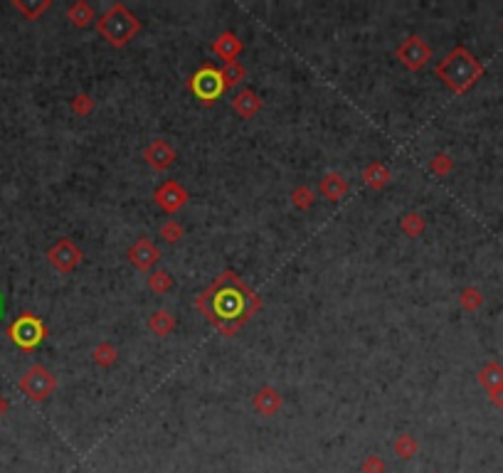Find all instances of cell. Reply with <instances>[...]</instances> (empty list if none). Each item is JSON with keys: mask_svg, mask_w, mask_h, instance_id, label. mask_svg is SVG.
I'll return each instance as SVG.
<instances>
[{"mask_svg": "<svg viewBox=\"0 0 503 473\" xmlns=\"http://www.w3.org/2000/svg\"><path fill=\"white\" fill-rule=\"evenodd\" d=\"M195 306L207 323L230 338L259 311V299L235 272H222L195 299Z\"/></svg>", "mask_w": 503, "mask_h": 473, "instance_id": "6da1fadb", "label": "cell"}, {"mask_svg": "<svg viewBox=\"0 0 503 473\" xmlns=\"http://www.w3.org/2000/svg\"><path fill=\"white\" fill-rule=\"evenodd\" d=\"M437 77L454 94H466L484 77V65L466 48H454L437 65Z\"/></svg>", "mask_w": 503, "mask_h": 473, "instance_id": "7a4b0ae2", "label": "cell"}, {"mask_svg": "<svg viewBox=\"0 0 503 473\" xmlns=\"http://www.w3.org/2000/svg\"><path fill=\"white\" fill-rule=\"evenodd\" d=\"M101 38L106 40L111 48H126L141 30V20L131 13L123 3H114L106 8V13L96 20Z\"/></svg>", "mask_w": 503, "mask_h": 473, "instance_id": "3957f363", "label": "cell"}, {"mask_svg": "<svg viewBox=\"0 0 503 473\" xmlns=\"http://www.w3.org/2000/svg\"><path fill=\"white\" fill-rule=\"evenodd\" d=\"M8 335L20 350H35V347L48 338V328H45V323L38 318V316L23 313L10 323Z\"/></svg>", "mask_w": 503, "mask_h": 473, "instance_id": "277c9868", "label": "cell"}, {"mask_svg": "<svg viewBox=\"0 0 503 473\" xmlns=\"http://www.w3.org/2000/svg\"><path fill=\"white\" fill-rule=\"evenodd\" d=\"M18 384L28 399H33V402H45L50 394H55L57 377L52 375L45 365H33L23 372V377H20Z\"/></svg>", "mask_w": 503, "mask_h": 473, "instance_id": "5b68a950", "label": "cell"}, {"mask_svg": "<svg viewBox=\"0 0 503 473\" xmlns=\"http://www.w3.org/2000/svg\"><path fill=\"white\" fill-rule=\"evenodd\" d=\"M188 89L200 99L202 104H212L217 96L225 91V82H222L220 69L212 65H202L188 82Z\"/></svg>", "mask_w": 503, "mask_h": 473, "instance_id": "8992f818", "label": "cell"}, {"mask_svg": "<svg viewBox=\"0 0 503 473\" xmlns=\"http://www.w3.org/2000/svg\"><path fill=\"white\" fill-rule=\"evenodd\" d=\"M82 259H84V254H82V249L77 247L70 237L57 239V242L48 249L50 267L57 269L60 274H72L82 264Z\"/></svg>", "mask_w": 503, "mask_h": 473, "instance_id": "52a82bcc", "label": "cell"}, {"mask_svg": "<svg viewBox=\"0 0 503 473\" xmlns=\"http://www.w3.org/2000/svg\"><path fill=\"white\" fill-rule=\"evenodd\" d=\"M395 57L400 60L402 67H407L409 72H419L429 60H432V48L424 43L419 35H409L404 38L395 50Z\"/></svg>", "mask_w": 503, "mask_h": 473, "instance_id": "ba28073f", "label": "cell"}, {"mask_svg": "<svg viewBox=\"0 0 503 473\" xmlns=\"http://www.w3.org/2000/svg\"><path fill=\"white\" fill-rule=\"evenodd\" d=\"M153 200L163 212L175 215V212L183 210L185 202H188V190L180 183H175V180H165V183L153 192Z\"/></svg>", "mask_w": 503, "mask_h": 473, "instance_id": "9c48e42d", "label": "cell"}, {"mask_svg": "<svg viewBox=\"0 0 503 473\" xmlns=\"http://www.w3.org/2000/svg\"><path fill=\"white\" fill-rule=\"evenodd\" d=\"M126 257H128V262L138 269V272H151L155 264H158V259H160V249L155 247L148 237H141V239H136L131 247H128Z\"/></svg>", "mask_w": 503, "mask_h": 473, "instance_id": "30bf717a", "label": "cell"}, {"mask_svg": "<svg viewBox=\"0 0 503 473\" xmlns=\"http://www.w3.org/2000/svg\"><path fill=\"white\" fill-rule=\"evenodd\" d=\"M175 158H178V153H175V148L165 141V138H155V141H151L143 148V160H146L153 170L170 168V165L175 163Z\"/></svg>", "mask_w": 503, "mask_h": 473, "instance_id": "8fae6325", "label": "cell"}, {"mask_svg": "<svg viewBox=\"0 0 503 473\" xmlns=\"http://www.w3.org/2000/svg\"><path fill=\"white\" fill-rule=\"evenodd\" d=\"M252 407L257 409V412L262 414V417H274V414L282 412L284 399H282V394H279V389H277V387H272V384H267V387H262L257 394H254Z\"/></svg>", "mask_w": 503, "mask_h": 473, "instance_id": "7c38bea8", "label": "cell"}, {"mask_svg": "<svg viewBox=\"0 0 503 473\" xmlns=\"http://www.w3.org/2000/svg\"><path fill=\"white\" fill-rule=\"evenodd\" d=\"M242 50H245V45H242V40L237 38L235 33H222L220 38L212 43V52H215L220 60H225V65H230V62H237V57L242 55Z\"/></svg>", "mask_w": 503, "mask_h": 473, "instance_id": "4fadbf2b", "label": "cell"}, {"mask_svg": "<svg viewBox=\"0 0 503 473\" xmlns=\"http://www.w3.org/2000/svg\"><path fill=\"white\" fill-rule=\"evenodd\" d=\"M232 111L242 118H254L262 111V99L254 89H242L232 96Z\"/></svg>", "mask_w": 503, "mask_h": 473, "instance_id": "5bb4252c", "label": "cell"}, {"mask_svg": "<svg viewBox=\"0 0 503 473\" xmlns=\"http://www.w3.org/2000/svg\"><path fill=\"white\" fill-rule=\"evenodd\" d=\"M319 192H321V197H326L328 202H338V200H343L346 192H348V183H346V178L341 173L331 170V173H326L324 178H321Z\"/></svg>", "mask_w": 503, "mask_h": 473, "instance_id": "9a60e30c", "label": "cell"}, {"mask_svg": "<svg viewBox=\"0 0 503 473\" xmlns=\"http://www.w3.org/2000/svg\"><path fill=\"white\" fill-rule=\"evenodd\" d=\"M476 379H479V384L486 389V392H491V389H496V387H503V365L496 360L486 362V365L479 370Z\"/></svg>", "mask_w": 503, "mask_h": 473, "instance_id": "2e32d148", "label": "cell"}, {"mask_svg": "<svg viewBox=\"0 0 503 473\" xmlns=\"http://www.w3.org/2000/svg\"><path fill=\"white\" fill-rule=\"evenodd\" d=\"M390 178H392V173L382 163H370L365 170H363V183L372 190H382L387 183H390Z\"/></svg>", "mask_w": 503, "mask_h": 473, "instance_id": "e0dca14e", "label": "cell"}, {"mask_svg": "<svg viewBox=\"0 0 503 473\" xmlns=\"http://www.w3.org/2000/svg\"><path fill=\"white\" fill-rule=\"evenodd\" d=\"M173 328H175V316L170 313V311H165V308L153 311L151 318H148V330H151L153 335H158V338L170 335Z\"/></svg>", "mask_w": 503, "mask_h": 473, "instance_id": "ac0fdd59", "label": "cell"}, {"mask_svg": "<svg viewBox=\"0 0 503 473\" xmlns=\"http://www.w3.org/2000/svg\"><path fill=\"white\" fill-rule=\"evenodd\" d=\"M67 18H70V23L74 25V28H87V25L94 23V8H92L87 0H77L74 5H70V10H67Z\"/></svg>", "mask_w": 503, "mask_h": 473, "instance_id": "d6986e66", "label": "cell"}, {"mask_svg": "<svg viewBox=\"0 0 503 473\" xmlns=\"http://www.w3.org/2000/svg\"><path fill=\"white\" fill-rule=\"evenodd\" d=\"M459 306L469 313H476V311L484 306V294H481L479 286H466L459 294Z\"/></svg>", "mask_w": 503, "mask_h": 473, "instance_id": "ffe728a7", "label": "cell"}, {"mask_svg": "<svg viewBox=\"0 0 503 473\" xmlns=\"http://www.w3.org/2000/svg\"><path fill=\"white\" fill-rule=\"evenodd\" d=\"M392 451H395L400 459H412L419 451V441L414 439L412 434H400L395 441H392Z\"/></svg>", "mask_w": 503, "mask_h": 473, "instance_id": "44dd1931", "label": "cell"}, {"mask_svg": "<svg viewBox=\"0 0 503 473\" xmlns=\"http://www.w3.org/2000/svg\"><path fill=\"white\" fill-rule=\"evenodd\" d=\"M116 357H118V350L111 343H99V345H94V350H92V360L99 367H111L114 362H116Z\"/></svg>", "mask_w": 503, "mask_h": 473, "instance_id": "7402d4cb", "label": "cell"}, {"mask_svg": "<svg viewBox=\"0 0 503 473\" xmlns=\"http://www.w3.org/2000/svg\"><path fill=\"white\" fill-rule=\"evenodd\" d=\"M424 227H427V222H424V217L419 212H407L400 220V230L407 237H419L424 232Z\"/></svg>", "mask_w": 503, "mask_h": 473, "instance_id": "603a6c76", "label": "cell"}, {"mask_svg": "<svg viewBox=\"0 0 503 473\" xmlns=\"http://www.w3.org/2000/svg\"><path fill=\"white\" fill-rule=\"evenodd\" d=\"M13 8L25 15V20H38L45 10L50 8V0H40V3H28V0H13Z\"/></svg>", "mask_w": 503, "mask_h": 473, "instance_id": "cb8c5ba5", "label": "cell"}, {"mask_svg": "<svg viewBox=\"0 0 503 473\" xmlns=\"http://www.w3.org/2000/svg\"><path fill=\"white\" fill-rule=\"evenodd\" d=\"M148 289H151L155 296L168 294V291L173 289V277H170L168 272H163V269L151 272V277H148Z\"/></svg>", "mask_w": 503, "mask_h": 473, "instance_id": "d4e9b609", "label": "cell"}, {"mask_svg": "<svg viewBox=\"0 0 503 473\" xmlns=\"http://www.w3.org/2000/svg\"><path fill=\"white\" fill-rule=\"evenodd\" d=\"M220 74H222V82H225V89L227 87H237L242 79H245V67L240 65V62H230V65H225L220 69Z\"/></svg>", "mask_w": 503, "mask_h": 473, "instance_id": "484cf974", "label": "cell"}, {"mask_svg": "<svg viewBox=\"0 0 503 473\" xmlns=\"http://www.w3.org/2000/svg\"><path fill=\"white\" fill-rule=\"evenodd\" d=\"M183 237H185V230H183V225L175 220V217H170L168 222L160 225V239H163V242L175 244V242H180Z\"/></svg>", "mask_w": 503, "mask_h": 473, "instance_id": "4316f807", "label": "cell"}, {"mask_svg": "<svg viewBox=\"0 0 503 473\" xmlns=\"http://www.w3.org/2000/svg\"><path fill=\"white\" fill-rule=\"evenodd\" d=\"M314 200L316 195L309 185H299V188L292 190V205L297 207V210H309V207L314 205Z\"/></svg>", "mask_w": 503, "mask_h": 473, "instance_id": "83f0119b", "label": "cell"}, {"mask_svg": "<svg viewBox=\"0 0 503 473\" xmlns=\"http://www.w3.org/2000/svg\"><path fill=\"white\" fill-rule=\"evenodd\" d=\"M452 168H454V160L449 158L447 153H437L432 160H429V170H432L434 175H439V178L452 173Z\"/></svg>", "mask_w": 503, "mask_h": 473, "instance_id": "f1b7e54d", "label": "cell"}, {"mask_svg": "<svg viewBox=\"0 0 503 473\" xmlns=\"http://www.w3.org/2000/svg\"><path fill=\"white\" fill-rule=\"evenodd\" d=\"M92 108H94V99L87 96V94H77L72 99V111L77 113V116H89Z\"/></svg>", "mask_w": 503, "mask_h": 473, "instance_id": "f546056e", "label": "cell"}, {"mask_svg": "<svg viewBox=\"0 0 503 473\" xmlns=\"http://www.w3.org/2000/svg\"><path fill=\"white\" fill-rule=\"evenodd\" d=\"M360 471H363V473H385V461H382L380 456L370 454V456H365V461H363Z\"/></svg>", "mask_w": 503, "mask_h": 473, "instance_id": "4dcf8cb0", "label": "cell"}, {"mask_svg": "<svg viewBox=\"0 0 503 473\" xmlns=\"http://www.w3.org/2000/svg\"><path fill=\"white\" fill-rule=\"evenodd\" d=\"M489 402L494 404L496 409H503V387H496L489 392Z\"/></svg>", "mask_w": 503, "mask_h": 473, "instance_id": "1f68e13d", "label": "cell"}, {"mask_svg": "<svg viewBox=\"0 0 503 473\" xmlns=\"http://www.w3.org/2000/svg\"><path fill=\"white\" fill-rule=\"evenodd\" d=\"M8 409H10V402L3 397V394H0V419H3L5 414H8Z\"/></svg>", "mask_w": 503, "mask_h": 473, "instance_id": "d6a6232c", "label": "cell"}, {"mask_svg": "<svg viewBox=\"0 0 503 473\" xmlns=\"http://www.w3.org/2000/svg\"><path fill=\"white\" fill-rule=\"evenodd\" d=\"M0 313H3V296H0Z\"/></svg>", "mask_w": 503, "mask_h": 473, "instance_id": "836d02e7", "label": "cell"}]
</instances>
